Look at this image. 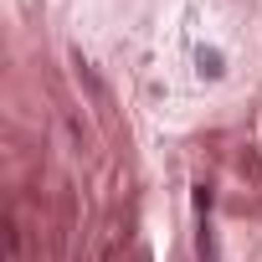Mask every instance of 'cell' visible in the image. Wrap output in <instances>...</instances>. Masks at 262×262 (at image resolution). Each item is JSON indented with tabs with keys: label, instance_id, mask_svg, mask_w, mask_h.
Returning <instances> with one entry per match:
<instances>
[{
	"label": "cell",
	"instance_id": "1",
	"mask_svg": "<svg viewBox=\"0 0 262 262\" xmlns=\"http://www.w3.org/2000/svg\"><path fill=\"white\" fill-rule=\"evenodd\" d=\"M201 72H206V77H221V57H216V52H201Z\"/></svg>",
	"mask_w": 262,
	"mask_h": 262
}]
</instances>
